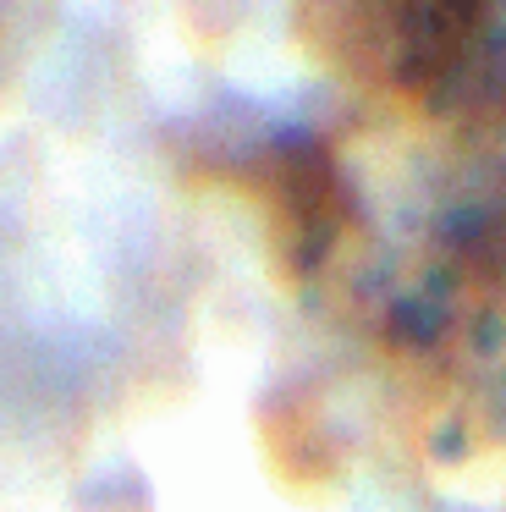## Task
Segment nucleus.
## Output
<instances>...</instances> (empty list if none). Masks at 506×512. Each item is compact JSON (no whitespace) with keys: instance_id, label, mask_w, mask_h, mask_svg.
Segmentation results:
<instances>
[{"instance_id":"1","label":"nucleus","mask_w":506,"mask_h":512,"mask_svg":"<svg viewBox=\"0 0 506 512\" xmlns=\"http://www.w3.org/2000/svg\"><path fill=\"white\" fill-rule=\"evenodd\" d=\"M319 61L418 116L462 127L506 122V6L495 0H347L297 12Z\"/></svg>"},{"instance_id":"2","label":"nucleus","mask_w":506,"mask_h":512,"mask_svg":"<svg viewBox=\"0 0 506 512\" xmlns=\"http://www.w3.org/2000/svg\"><path fill=\"white\" fill-rule=\"evenodd\" d=\"M220 177L248 193L253 210L264 215L270 259L286 281H314L358 221V199L336 171L330 149L297 127L264 138L237 160H220Z\"/></svg>"}]
</instances>
